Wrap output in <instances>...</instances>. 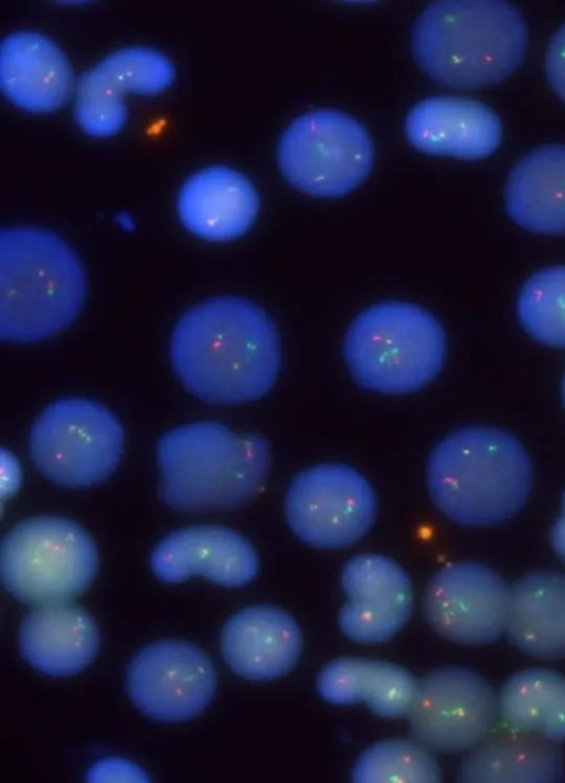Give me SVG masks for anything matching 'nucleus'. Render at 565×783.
I'll return each mask as SVG.
<instances>
[{
  "instance_id": "1",
  "label": "nucleus",
  "mask_w": 565,
  "mask_h": 783,
  "mask_svg": "<svg viewBox=\"0 0 565 783\" xmlns=\"http://www.w3.org/2000/svg\"><path fill=\"white\" fill-rule=\"evenodd\" d=\"M171 361L185 388L212 403L256 400L275 383L281 360L277 328L239 297L204 300L182 315L171 338Z\"/></svg>"
},
{
  "instance_id": "2",
  "label": "nucleus",
  "mask_w": 565,
  "mask_h": 783,
  "mask_svg": "<svg viewBox=\"0 0 565 783\" xmlns=\"http://www.w3.org/2000/svg\"><path fill=\"white\" fill-rule=\"evenodd\" d=\"M533 482L530 457L512 434L491 426L457 430L433 451L429 494L438 509L466 526H489L515 515Z\"/></svg>"
},
{
  "instance_id": "3",
  "label": "nucleus",
  "mask_w": 565,
  "mask_h": 783,
  "mask_svg": "<svg viewBox=\"0 0 565 783\" xmlns=\"http://www.w3.org/2000/svg\"><path fill=\"white\" fill-rule=\"evenodd\" d=\"M527 45L521 13L503 1H438L418 19L413 52L435 81L459 89L499 83L521 64Z\"/></svg>"
},
{
  "instance_id": "4",
  "label": "nucleus",
  "mask_w": 565,
  "mask_h": 783,
  "mask_svg": "<svg viewBox=\"0 0 565 783\" xmlns=\"http://www.w3.org/2000/svg\"><path fill=\"white\" fill-rule=\"evenodd\" d=\"M86 295V276L74 251L57 235L15 226L0 235V336L30 342L66 328Z\"/></svg>"
},
{
  "instance_id": "5",
  "label": "nucleus",
  "mask_w": 565,
  "mask_h": 783,
  "mask_svg": "<svg viewBox=\"0 0 565 783\" xmlns=\"http://www.w3.org/2000/svg\"><path fill=\"white\" fill-rule=\"evenodd\" d=\"M269 459L258 435L209 421L178 426L158 444L162 498L181 511L235 508L262 488Z\"/></svg>"
},
{
  "instance_id": "6",
  "label": "nucleus",
  "mask_w": 565,
  "mask_h": 783,
  "mask_svg": "<svg viewBox=\"0 0 565 783\" xmlns=\"http://www.w3.org/2000/svg\"><path fill=\"white\" fill-rule=\"evenodd\" d=\"M445 356L440 324L407 303L367 308L352 322L344 340V357L354 380L381 393L419 390L437 375Z\"/></svg>"
},
{
  "instance_id": "7",
  "label": "nucleus",
  "mask_w": 565,
  "mask_h": 783,
  "mask_svg": "<svg viewBox=\"0 0 565 783\" xmlns=\"http://www.w3.org/2000/svg\"><path fill=\"white\" fill-rule=\"evenodd\" d=\"M1 578L18 600L35 606L71 602L93 582L98 553L79 525L60 517L24 520L4 537Z\"/></svg>"
},
{
  "instance_id": "8",
  "label": "nucleus",
  "mask_w": 565,
  "mask_h": 783,
  "mask_svg": "<svg viewBox=\"0 0 565 783\" xmlns=\"http://www.w3.org/2000/svg\"><path fill=\"white\" fill-rule=\"evenodd\" d=\"M124 449L120 423L105 406L71 398L49 405L30 434V453L38 469L53 483L88 487L106 479Z\"/></svg>"
},
{
  "instance_id": "9",
  "label": "nucleus",
  "mask_w": 565,
  "mask_h": 783,
  "mask_svg": "<svg viewBox=\"0 0 565 783\" xmlns=\"http://www.w3.org/2000/svg\"><path fill=\"white\" fill-rule=\"evenodd\" d=\"M278 165L297 189L317 197H340L369 174L373 148L365 129L334 110H316L295 119L278 144Z\"/></svg>"
},
{
  "instance_id": "10",
  "label": "nucleus",
  "mask_w": 565,
  "mask_h": 783,
  "mask_svg": "<svg viewBox=\"0 0 565 783\" xmlns=\"http://www.w3.org/2000/svg\"><path fill=\"white\" fill-rule=\"evenodd\" d=\"M291 531L319 549L358 542L371 528L376 498L369 482L343 464H320L299 473L286 495Z\"/></svg>"
},
{
  "instance_id": "11",
  "label": "nucleus",
  "mask_w": 565,
  "mask_h": 783,
  "mask_svg": "<svg viewBox=\"0 0 565 783\" xmlns=\"http://www.w3.org/2000/svg\"><path fill=\"white\" fill-rule=\"evenodd\" d=\"M498 715V698L483 677L446 666L417 683L408 718L414 738L430 751L458 753L484 739Z\"/></svg>"
},
{
  "instance_id": "12",
  "label": "nucleus",
  "mask_w": 565,
  "mask_h": 783,
  "mask_svg": "<svg viewBox=\"0 0 565 783\" xmlns=\"http://www.w3.org/2000/svg\"><path fill=\"white\" fill-rule=\"evenodd\" d=\"M217 675L210 657L196 645L163 639L143 647L127 670V689L146 716L181 722L199 716L211 702Z\"/></svg>"
},
{
  "instance_id": "13",
  "label": "nucleus",
  "mask_w": 565,
  "mask_h": 783,
  "mask_svg": "<svg viewBox=\"0 0 565 783\" xmlns=\"http://www.w3.org/2000/svg\"><path fill=\"white\" fill-rule=\"evenodd\" d=\"M510 588L491 568L457 562L441 568L424 595L429 625L444 638L462 645L495 641L508 618Z\"/></svg>"
},
{
  "instance_id": "14",
  "label": "nucleus",
  "mask_w": 565,
  "mask_h": 783,
  "mask_svg": "<svg viewBox=\"0 0 565 783\" xmlns=\"http://www.w3.org/2000/svg\"><path fill=\"white\" fill-rule=\"evenodd\" d=\"M341 585L348 600L340 611L339 625L353 642H386L402 629L411 616V580L388 558L374 553L352 558L343 568Z\"/></svg>"
},
{
  "instance_id": "15",
  "label": "nucleus",
  "mask_w": 565,
  "mask_h": 783,
  "mask_svg": "<svg viewBox=\"0 0 565 783\" xmlns=\"http://www.w3.org/2000/svg\"><path fill=\"white\" fill-rule=\"evenodd\" d=\"M158 579L178 583L193 575L226 588H239L259 568L254 547L236 531L221 526H193L162 539L151 554Z\"/></svg>"
},
{
  "instance_id": "16",
  "label": "nucleus",
  "mask_w": 565,
  "mask_h": 783,
  "mask_svg": "<svg viewBox=\"0 0 565 783\" xmlns=\"http://www.w3.org/2000/svg\"><path fill=\"white\" fill-rule=\"evenodd\" d=\"M227 666L239 677L268 681L289 673L302 650L295 618L273 605H254L234 614L221 634Z\"/></svg>"
},
{
  "instance_id": "17",
  "label": "nucleus",
  "mask_w": 565,
  "mask_h": 783,
  "mask_svg": "<svg viewBox=\"0 0 565 783\" xmlns=\"http://www.w3.org/2000/svg\"><path fill=\"white\" fill-rule=\"evenodd\" d=\"M405 130L417 150L463 160L490 156L502 140V124L491 108L457 96L418 103L406 118Z\"/></svg>"
},
{
  "instance_id": "18",
  "label": "nucleus",
  "mask_w": 565,
  "mask_h": 783,
  "mask_svg": "<svg viewBox=\"0 0 565 783\" xmlns=\"http://www.w3.org/2000/svg\"><path fill=\"white\" fill-rule=\"evenodd\" d=\"M0 86L17 107L46 114L61 108L74 94L76 84L67 57L51 39L21 31L1 43Z\"/></svg>"
},
{
  "instance_id": "19",
  "label": "nucleus",
  "mask_w": 565,
  "mask_h": 783,
  "mask_svg": "<svg viewBox=\"0 0 565 783\" xmlns=\"http://www.w3.org/2000/svg\"><path fill=\"white\" fill-rule=\"evenodd\" d=\"M177 209L190 233L210 242H226L249 230L259 210V198L241 172L214 166L198 171L183 183Z\"/></svg>"
},
{
  "instance_id": "20",
  "label": "nucleus",
  "mask_w": 565,
  "mask_h": 783,
  "mask_svg": "<svg viewBox=\"0 0 565 783\" xmlns=\"http://www.w3.org/2000/svg\"><path fill=\"white\" fill-rule=\"evenodd\" d=\"M25 660L42 674L61 677L87 667L99 647L93 617L72 602L39 605L23 620L19 634Z\"/></svg>"
},
{
  "instance_id": "21",
  "label": "nucleus",
  "mask_w": 565,
  "mask_h": 783,
  "mask_svg": "<svg viewBox=\"0 0 565 783\" xmlns=\"http://www.w3.org/2000/svg\"><path fill=\"white\" fill-rule=\"evenodd\" d=\"M505 632L523 653L536 658L565 657V573L535 571L510 588Z\"/></svg>"
},
{
  "instance_id": "22",
  "label": "nucleus",
  "mask_w": 565,
  "mask_h": 783,
  "mask_svg": "<svg viewBox=\"0 0 565 783\" xmlns=\"http://www.w3.org/2000/svg\"><path fill=\"white\" fill-rule=\"evenodd\" d=\"M565 759L558 743L510 729L491 731L463 760L461 782H559Z\"/></svg>"
},
{
  "instance_id": "23",
  "label": "nucleus",
  "mask_w": 565,
  "mask_h": 783,
  "mask_svg": "<svg viewBox=\"0 0 565 783\" xmlns=\"http://www.w3.org/2000/svg\"><path fill=\"white\" fill-rule=\"evenodd\" d=\"M508 215L525 230L565 234V145L534 149L511 170L504 191Z\"/></svg>"
},
{
  "instance_id": "24",
  "label": "nucleus",
  "mask_w": 565,
  "mask_h": 783,
  "mask_svg": "<svg viewBox=\"0 0 565 783\" xmlns=\"http://www.w3.org/2000/svg\"><path fill=\"white\" fill-rule=\"evenodd\" d=\"M417 683L412 674L392 663L341 657L329 663L317 680L319 695L338 706L365 703L381 718L408 716Z\"/></svg>"
},
{
  "instance_id": "25",
  "label": "nucleus",
  "mask_w": 565,
  "mask_h": 783,
  "mask_svg": "<svg viewBox=\"0 0 565 783\" xmlns=\"http://www.w3.org/2000/svg\"><path fill=\"white\" fill-rule=\"evenodd\" d=\"M504 727L550 741H565V676L545 668L512 675L498 698Z\"/></svg>"
},
{
  "instance_id": "26",
  "label": "nucleus",
  "mask_w": 565,
  "mask_h": 783,
  "mask_svg": "<svg viewBox=\"0 0 565 783\" xmlns=\"http://www.w3.org/2000/svg\"><path fill=\"white\" fill-rule=\"evenodd\" d=\"M440 779L436 759L416 739L376 742L360 754L352 770V780L359 783H433Z\"/></svg>"
},
{
  "instance_id": "27",
  "label": "nucleus",
  "mask_w": 565,
  "mask_h": 783,
  "mask_svg": "<svg viewBox=\"0 0 565 783\" xmlns=\"http://www.w3.org/2000/svg\"><path fill=\"white\" fill-rule=\"evenodd\" d=\"M516 311L530 337L548 347L565 348V265L534 273L520 290Z\"/></svg>"
},
{
  "instance_id": "28",
  "label": "nucleus",
  "mask_w": 565,
  "mask_h": 783,
  "mask_svg": "<svg viewBox=\"0 0 565 783\" xmlns=\"http://www.w3.org/2000/svg\"><path fill=\"white\" fill-rule=\"evenodd\" d=\"M103 74L125 96H153L173 83L175 70L161 52L147 46L117 50L97 64Z\"/></svg>"
},
{
  "instance_id": "29",
  "label": "nucleus",
  "mask_w": 565,
  "mask_h": 783,
  "mask_svg": "<svg viewBox=\"0 0 565 783\" xmlns=\"http://www.w3.org/2000/svg\"><path fill=\"white\" fill-rule=\"evenodd\" d=\"M125 97L95 65L82 75L74 92V116L88 136L107 138L127 120Z\"/></svg>"
},
{
  "instance_id": "30",
  "label": "nucleus",
  "mask_w": 565,
  "mask_h": 783,
  "mask_svg": "<svg viewBox=\"0 0 565 783\" xmlns=\"http://www.w3.org/2000/svg\"><path fill=\"white\" fill-rule=\"evenodd\" d=\"M89 782H148V775L135 763L120 758L96 762L87 774Z\"/></svg>"
},
{
  "instance_id": "31",
  "label": "nucleus",
  "mask_w": 565,
  "mask_h": 783,
  "mask_svg": "<svg viewBox=\"0 0 565 783\" xmlns=\"http://www.w3.org/2000/svg\"><path fill=\"white\" fill-rule=\"evenodd\" d=\"M548 82L565 102V24L552 38L545 57Z\"/></svg>"
},
{
  "instance_id": "32",
  "label": "nucleus",
  "mask_w": 565,
  "mask_h": 783,
  "mask_svg": "<svg viewBox=\"0 0 565 783\" xmlns=\"http://www.w3.org/2000/svg\"><path fill=\"white\" fill-rule=\"evenodd\" d=\"M551 543L555 552L565 560V494L561 514L551 530Z\"/></svg>"
},
{
  "instance_id": "33",
  "label": "nucleus",
  "mask_w": 565,
  "mask_h": 783,
  "mask_svg": "<svg viewBox=\"0 0 565 783\" xmlns=\"http://www.w3.org/2000/svg\"><path fill=\"white\" fill-rule=\"evenodd\" d=\"M562 393H563V400H564V404H565V375H564L563 384H562Z\"/></svg>"
}]
</instances>
